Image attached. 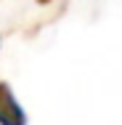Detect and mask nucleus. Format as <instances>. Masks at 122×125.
I'll use <instances>...</instances> for the list:
<instances>
[{
	"instance_id": "1",
	"label": "nucleus",
	"mask_w": 122,
	"mask_h": 125,
	"mask_svg": "<svg viewBox=\"0 0 122 125\" xmlns=\"http://www.w3.org/2000/svg\"><path fill=\"white\" fill-rule=\"evenodd\" d=\"M0 125H27L24 109L19 106L5 83H0Z\"/></svg>"
},
{
	"instance_id": "2",
	"label": "nucleus",
	"mask_w": 122,
	"mask_h": 125,
	"mask_svg": "<svg viewBox=\"0 0 122 125\" xmlns=\"http://www.w3.org/2000/svg\"><path fill=\"white\" fill-rule=\"evenodd\" d=\"M40 3H48V0H40Z\"/></svg>"
}]
</instances>
